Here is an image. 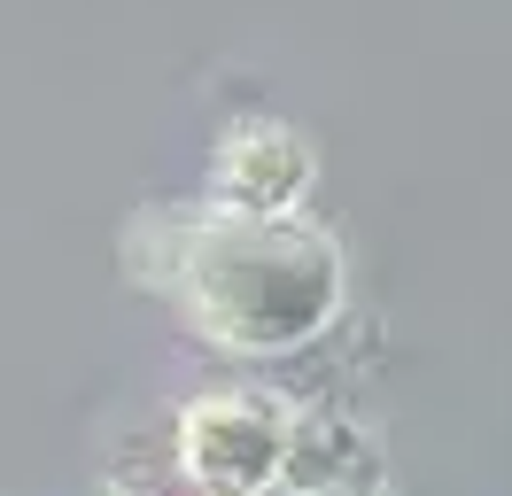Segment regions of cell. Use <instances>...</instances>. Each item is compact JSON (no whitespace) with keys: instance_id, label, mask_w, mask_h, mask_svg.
<instances>
[{"instance_id":"6da1fadb","label":"cell","mask_w":512,"mask_h":496,"mask_svg":"<svg viewBox=\"0 0 512 496\" xmlns=\"http://www.w3.org/2000/svg\"><path fill=\"white\" fill-rule=\"evenodd\" d=\"M125 272L171 303L194 341L225 357H288L342 318L350 264L311 217H233L210 202H156L125 225Z\"/></svg>"},{"instance_id":"7a4b0ae2","label":"cell","mask_w":512,"mask_h":496,"mask_svg":"<svg viewBox=\"0 0 512 496\" xmlns=\"http://www.w3.org/2000/svg\"><path fill=\"white\" fill-rule=\"evenodd\" d=\"M179 473L194 496H272L280 489V450H288V411L249 388H218L179 411Z\"/></svg>"},{"instance_id":"3957f363","label":"cell","mask_w":512,"mask_h":496,"mask_svg":"<svg viewBox=\"0 0 512 496\" xmlns=\"http://www.w3.org/2000/svg\"><path fill=\"white\" fill-rule=\"evenodd\" d=\"M311 179H319V155L288 117H233L210 148L202 202L233 217H303Z\"/></svg>"},{"instance_id":"277c9868","label":"cell","mask_w":512,"mask_h":496,"mask_svg":"<svg viewBox=\"0 0 512 496\" xmlns=\"http://www.w3.org/2000/svg\"><path fill=\"white\" fill-rule=\"evenodd\" d=\"M381 442L350 411H288V450H280V489L288 496H381Z\"/></svg>"}]
</instances>
